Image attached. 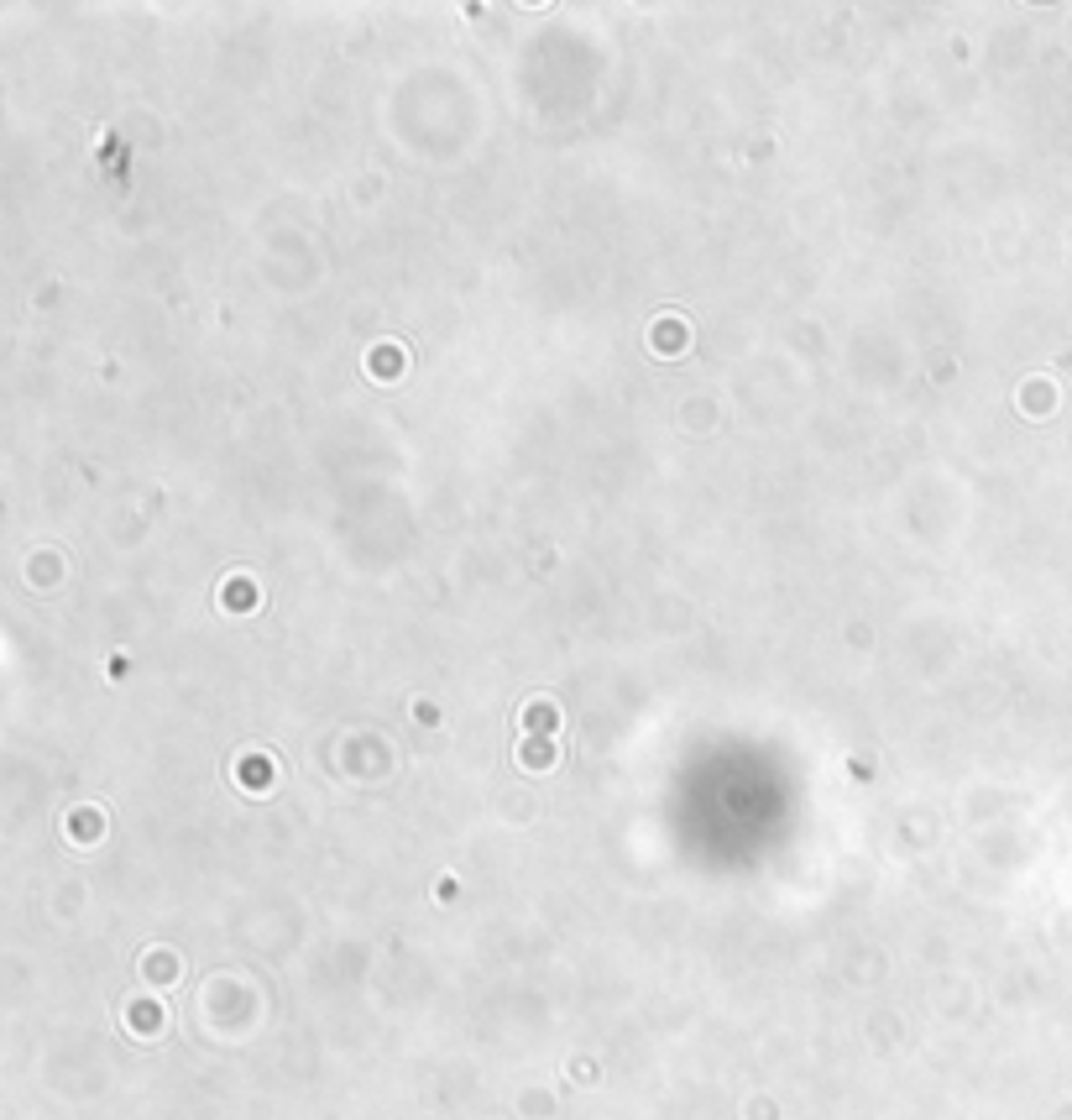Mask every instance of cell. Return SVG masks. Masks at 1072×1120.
<instances>
[{"mask_svg":"<svg viewBox=\"0 0 1072 1120\" xmlns=\"http://www.w3.org/2000/svg\"><path fill=\"white\" fill-rule=\"evenodd\" d=\"M554 723H560V712H554L549 702H529V707H524V728L539 733V738H549V733H554Z\"/></svg>","mask_w":1072,"mask_h":1120,"instance_id":"obj_1","label":"cell"},{"mask_svg":"<svg viewBox=\"0 0 1072 1120\" xmlns=\"http://www.w3.org/2000/svg\"><path fill=\"white\" fill-rule=\"evenodd\" d=\"M257 602H262V597H257V586H251V581H241V576H235V581L225 586V607H230V613H251Z\"/></svg>","mask_w":1072,"mask_h":1120,"instance_id":"obj_2","label":"cell"},{"mask_svg":"<svg viewBox=\"0 0 1072 1120\" xmlns=\"http://www.w3.org/2000/svg\"><path fill=\"white\" fill-rule=\"evenodd\" d=\"M529 770H544V765H554V744L549 738H539V744H524V754H518Z\"/></svg>","mask_w":1072,"mask_h":1120,"instance_id":"obj_3","label":"cell"},{"mask_svg":"<svg viewBox=\"0 0 1072 1120\" xmlns=\"http://www.w3.org/2000/svg\"><path fill=\"white\" fill-rule=\"evenodd\" d=\"M654 351H664V345H670V351H675V345H680V340H685V331H680V325H670V331H664V325H654Z\"/></svg>","mask_w":1072,"mask_h":1120,"instance_id":"obj_4","label":"cell"}]
</instances>
